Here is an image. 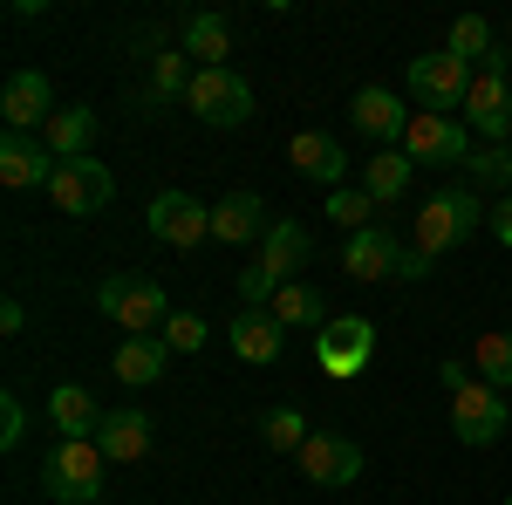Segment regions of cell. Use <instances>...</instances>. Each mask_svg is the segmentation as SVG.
Here are the masks:
<instances>
[{"label":"cell","mask_w":512,"mask_h":505,"mask_svg":"<svg viewBox=\"0 0 512 505\" xmlns=\"http://www.w3.org/2000/svg\"><path fill=\"white\" fill-rule=\"evenodd\" d=\"M103 451H96V437H62L55 451H48V465H41V492L62 505H89L103 499Z\"/></svg>","instance_id":"cell-2"},{"label":"cell","mask_w":512,"mask_h":505,"mask_svg":"<svg viewBox=\"0 0 512 505\" xmlns=\"http://www.w3.org/2000/svg\"><path fill=\"white\" fill-rule=\"evenodd\" d=\"M478 376L492 389L512 383V328H485V335H478Z\"/></svg>","instance_id":"cell-30"},{"label":"cell","mask_w":512,"mask_h":505,"mask_svg":"<svg viewBox=\"0 0 512 505\" xmlns=\"http://www.w3.org/2000/svg\"><path fill=\"white\" fill-rule=\"evenodd\" d=\"M472 62H458L451 48H431V55H417L410 62V96L431 110V117H451V110H465V96H472Z\"/></svg>","instance_id":"cell-5"},{"label":"cell","mask_w":512,"mask_h":505,"mask_svg":"<svg viewBox=\"0 0 512 505\" xmlns=\"http://www.w3.org/2000/svg\"><path fill=\"white\" fill-rule=\"evenodd\" d=\"M192 55H185V48H164V55H151V110H158V103H178V96H185V89H192Z\"/></svg>","instance_id":"cell-28"},{"label":"cell","mask_w":512,"mask_h":505,"mask_svg":"<svg viewBox=\"0 0 512 505\" xmlns=\"http://www.w3.org/2000/svg\"><path fill=\"white\" fill-rule=\"evenodd\" d=\"M0 117H7V130H48V117H55V89H48V76L41 69H14L7 76V89H0Z\"/></svg>","instance_id":"cell-13"},{"label":"cell","mask_w":512,"mask_h":505,"mask_svg":"<svg viewBox=\"0 0 512 505\" xmlns=\"http://www.w3.org/2000/svg\"><path fill=\"white\" fill-rule=\"evenodd\" d=\"M472 192L485 198V192H512V151L506 144H485V151H472Z\"/></svg>","instance_id":"cell-29"},{"label":"cell","mask_w":512,"mask_h":505,"mask_svg":"<svg viewBox=\"0 0 512 505\" xmlns=\"http://www.w3.org/2000/svg\"><path fill=\"white\" fill-rule=\"evenodd\" d=\"M164 349L171 355H198L205 349V321H198V314H171V321H164Z\"/></svg>","instance_id":"cell-34"},{"label":"cell","mask_w":512,"mask_h":505,"mask_svg":"<svg viewBox=\"0 0 512 505\" xmlns=\"http://www.w3.org/2000/svg\"><path fill=\"white\" fill-rule=\"evenodd\" d=\"M226 342H233L239 362H274V355L287 349V328H280L267 308H239L233 321H226Z\"/></svg>","instance_id":"cell-19"},{"label":"cell","mask_w":512,"mask_h":505,"mask_svg":"<svg viewBox=\"0 0 512 505\" xmlns=\"http://www.w3.org/2000/svg\"><path fill=\"white\" fill-rule=\"evenodd\" d=\"M287 164H294L301 178H315V185H328V192H342V171H349V157H342V144H335V137H321V130H301V137L287 144Z\"/></svg>","instance_id":"cell-22"},{"label":"cell","mask_w":512,"mask_h":505,"mask_svg":"<svg viewBox=\"0 0 512 505\" xmlns=\"http://www.w3.org/2000/svg\"><path fill=\"white\" fill-rule=\"evenodd\" d=\"M48 178H55V157H48V144L21 137V130H7V137H0V185H14V192L41 185V192H48Z\"/></svg>","instance_id":"cell-18"},{"label":"cell","mask_w":512,"mask_h":505,"mask_svg":"<svg viewBox=\"0 0 512 505\" xmlns=\"http://www.w3.org/2000/svg\"><path fill=\"white\" fill-rule=\"evenodd\" d=\"M41 144H48V157H55V164L89 157V144H96V110H89V103H76V110H55V117H48V130H41Z\"/></svg>","instance_id":"cell-24"},{"label":"cell","mask_w":512,"mask_h":505,"mask_svg":"<svg viewBox=\"0 0 512 505\" xmlns=\"http://www.w3.org/2000/svg\"><path fill=\"white\" fill-rule=\"evenodd\" d=\"M21 430H28V410H21V396L7 389V396H0V444L14 451V444H21Z\"/></svg>","instance_id":"cell-35"},{"label":"cell","mask_w":512,"mask_h":505,"mask_svg":"<svg viewBox=\"0 0 512 505\" xmlns=\"http://www.w3.org/2000/svg\"><path fill=\"white\" fill-rule=\"evenodd\" d=\"M48 417H55L62 437H96V424H103L96 396H89L82 383H55V389H48Z\"/></svg>","instance_id":"cell-25"},{"label":"cell","mask_w":512,"mask_h":505,"mask_svg":"<svg viewBox=\"0 0 512 505\" xmlns=\"http://www.w3.org/2000/svg\"><path fill=\"white\" fill-rule=\"evenodd\" d=\"M274 226V212L260 205V192H226L212 205V239H226V246H253V239H267Z\"/></svg>","instance_id":"cell-16"},{"label":"cell","mask_w":512,"mask_h":505,"mask_svg":"<svg viewBox=\"0 0 512 505\" xmlns=\"http://www.w3.org/2000/svg\"><path fill=\"white\" fill-rule=\"evenodd\" d=\"M308 260H315V233H308L301 219H274L267 239H260V267L287 287V280H301V273H308Z\"/></svg>","instance_id":"cell-14"},{"label":"cell","mask_w":512,"mask_h":505,"mask_svg":"<svg viewBox=\"0 0 512 505\" xmlns=\"http://www.w3.org/2000/svg\"><path fill=\"white\" fill-rule=\"evenodd\" d=\"M96 308L110 314L123 335H164V321H171V301H164V287L151 273H110V280H96Z\"/></svg>","instance_id":"cell-1"},{"label":"cell","mask_w":512,"mask_h":505,"mask_svg":"<svg viewBox=\"0 0 512 505\" xmlns=\"http://www.w3.org/2000/svg\"><path fill=\"white\" fill-rule=\"evenodd\" d=\"M96 451H103L110 465H137V458H151V417H144V410H103V424H96Z\"/></svg>","instance_id":"cell-17"},{"label":"cell","mask_w":512,"mask_h":505,"mask_svg":"<svg viewBox=\"0 0 512 505\" xmlns=\"http://www.w3.org/2000/svg\"><path fill=\"white\" fill-rule=\"evenodd\" d=\"M151 239L178 246V253H192V246L212 239V212H205L192 192H158V198H151Z\"/></svg>","instance_id":"cell-12"},{"label":"cell","mask_w":512,"mask_h":505,"mask_svg":"<svg viewBox=\"0 0 512 505\" xmlns=\"http://www.w3.org/2000/svg\"><path fill=\"white\" fill-rule=\"evenodd\" d=\"M437 383H444V389H451V396H458V389L472 383V376H465V362H444V369H437Z\"/></svg>","instance_id":"cell-39"},{"label":"cell","mask_w":512,"mask_h":505,"mask_svg":"<svg viewBox=\"0 0 512 505\" xmlns=\"http://www.w3.org/2000/svg\"><path fill=\"white\" fill-rule=\"evenodd\" d=\"M506 424H512V410L492 383H465L451 396V430H458V444H499Z\"/></svg>","instance_id":"cell-10"},{"label":"cell","mask_w":512,"mask_h":505,"mask_svg":"<svg viewBox=\"0 0 512 505\" xmlns=\"http://www.w3.org/2000/svg\"><path fill=\"white\" fill-rule=\"evenodd\" d=\"M260 437H267L274 451H301L315 430H308V417H301L294 403H280V410H267V417H260Z\"/></svg>","instance_id":"cell-31"},{"label":"cell","mask_w":512,"mask_h":505,"mask_svg":"<svg viewBox=\"0 0 512 505\" xmlns=\"http://www.w3.org/2000/svg\"><path fill=\"white\" fill-rule=\"evenodd\" d=\"M472 123L465 117H431V110H417L410 130H403V157L410 164H472Z\"/></svg>","instance_id":"cell-8"},{"label":"cell","mask_w":512,"mask_h":505,"mask_svg":"<svg viewBox=\"0 0 512 505\" xmlns=\"http://www.w3.org/2000/svg\"><path fill=\"white\" fill-rule=\"evenodd\" d=\"M349 123L362 130V137H383V144H403V130H410V110H403V96L396 89H355L349 103Z\"/></svg>","instance_id":"cell-15"},{"label":"cell","mask_w":512,"mask_h":505,"mask_svg":"<svg viewBox=\"0 0 512 505\" xmlns=\"http://www.w3.org/2000/svg\"><path fill=\"white\" fill-rule=\"evenodd\" d=\"M48 198L69 212V219H96L110 198H117V178H110V164H96L89 157H69V164H55V178H48Z\"/></svg>","instance_id":"cell-7"},{"label":"cell","mask_w":512,"mask_h":505,"mask_svg":"<svg viewBox=\"0 0 512 505\" xmlns=\"http://www.w3.org/2000/svg\"><path fill=\"white\" fill-rule=\"evenodd\" d=\"M396 260H403V246H396L383 226H362V233H349V246H342L349 280H396Z\"/></svg>","instance_id":"cell-20"},{"label":"cell","mask_w":512,"mask_h":505,"mask_svg":"<svg viewBox=\"0 0 512 505\" xmlns=\"http://www.w3.org/2000/svg\"><path fill=\"white\" fill-rule=\"evenodd\" d=\"M21 321H28L21 301H0V335H21Z\"/></svg>","instance_id":"cell-38"},{"label":"cell","mask_w":512,"mask_h":505,"mask_svg":"<svg viewBox=\"0 0 512 505\" xmlns=\"http://www.w3.org/2000/svg\"><path fill=\"white\" fill-rule=\"evenodd\" d=\"M362 192L376 198V205H396V198L410 192V157L403 151H376L362 164Z\"/></svg>","instance_id":"cell-27"},{"label":"cell","mask_w":512,"mask_h":505,"mask_svg":"<svg viewBox=\"0 0 512 505\" xmlns=\"http://www.w3.org/2000/svg\"><path fill=\"white\" fill-rule=\"evenodd\" d=\"M369 212H376V198L362 192V185H342V192H328V205H321V219H335V226H349V233H362L369 226Z\"/></svg>","instance_id":"cell-33"},{"label":"cell","mask_w":512,"mask_h":505,"mask_svg":"<svg viewBox=\"0 0 512 505\" xmlns=\"http://www.w3.org/2000/svg\"><path fill=\"white\" fill-rule=\"evenodd\" d=\"M178 48L192 55L198 69H226V55H233V28H226V14H185L178 21Z\"/></svg>","instance_id":"cell-21"},{"label":"cell","mask_w":512,"mask_h":505,"mask_svg":"<svg viewBox=\"0 0 512 505\" xmlns=\"http://www.w3.org/2000/svg\"><path fill=\"white\" fill-rule=\"evenodd\" d=\"M492 239H499V246H512V192L499 198V212H492Z\"/></svg>","instance_id":"cell-37"},{"label":"cell","mask_w":512,"mask_h":505,"mask_svg":"<svg viewBox=\"0 0 512 505\" xmlns=\"http://www.w3.org/2000/svg\"><path fill=\"white\" fill-rule=\"evenodd\" d=\"M294 465L308 471L315 485H355L369 458H362V444H355V437H342V430H315V437L294 451Z\"/></svg>","instance_id":"cell-11"},{"label":"cell","mask_w":512,"mask_h":505,"mask_svg":"<svg viewBox=\"0 0 512 505\" xmlns=\"http://www.w3.org/2000/svg\"><path fill=\"white\" fill-rule=\"evenodd\" d=\"M444 48H451L458 62L492 55V21H485V14H458V21H451V35H444Z\"/></svg>","instance_id":"cell-32"},{"label":"cell","mask_w":512,"mask_h":505,"mask_svg":"<svg viewBox=\"0 0 512 505\" xmlns=\"http://www.w3.org/2000/svg\"><path fill=\"white\" fill-rule=\"evenodd\" d=\"M506 505H512V499H506Z\"/></svg>","instance_id":"cell-40"},{"label":"cell","mask_w":512,"mask_h":505,"mask_svg":"<svg viewBox=\"0 0 512 505\" xmlns=\"http://www.w3.org/2000/svg\"><path fill=\"white\" fill-rule=\"evenodd\" d=\"M280 321V328H328V301H321L308 280H287L274 294V308H267Z\"/></svg>","instance_id":"cell-26"},{"label":"cell","mask_w":512,"mask_h":505,"mask_svg":"<svg viewBox=\"0 0 512 505\" xmlns=\"http://www.w3.org/2000/svg\"><path fill=\"white\" fill-rule=\"evenodd\" d=\"M369 355H376V328H369L362 314H335V321L315 335V362L328 369V376H362Z\"/></svg>","instance_id":"cell-9"},{"label":"cell","mask_w":512,"mask_h":505,"mask_svg":"<svg viewBox=\"0 0 512 505\" xmlns=\"http://www.w3.org/2000/svg\"><path fill=\"white\" fill-rule=\"evenodd\" d=\"M185 110L205 117L212 130H233V123L253 117V82L239 76V69H198L192 89H185Z\"/></svg>","instance_id":"cell-6"},{"label":"cell","mask_w":512,"mask_h":505,"mask_svg":"<svg viewBox=\"0 0 512 505\" xmlns=\"http://www.w3.org/2000/svg\"><path fill=\"white\" fill-rule=\"evenodd\" d=\"M465 123H472V137H485V144H506V137H512V82H506V48H492V55L478 62L472 96H465Z\"/></svg>","instance_id":"cell-4"},{"label":"cell","mask_w":512,"mask_h":505,"mask_svg":"<svg viewBox=\"0 0 512 505\" xmlns=\"http://www.w3.org/2000/svg\"><path fill=\"white\" fill-rule=\"evenodd\" d=\"M478 219H485V205H478L472 185H451V192L424 198V212H417V253H451V246H465L478 233Z\"/></svg>","instance_id":"cell-3"},{"label":"cell","mask_w":512,"mask_h":505,"mask_svg":"<svg viewBox=\"0 0 512 505\" xmlns=\"http://www.w3.org/2000/svg\"><path fill=\"white\" fill-rule=\"evenodd\" d=\"M424 273H431V253L403 246V260H396V280H424Z\"/></svg>","instance_id":"cell-36"},{"label":"cell","mask_w":512,"mask_h":505,"mask_svg":"<svg viewBox=\"0 0 512 505\" xmlns=\"http://www.w3.org/2000/svg\"><path fill=\"white\" fill-rule=\"evenodd\" d=\"M164 362H171V349H164V335H123L117 342V383L123 389H151L164 376Z\"/></svg>","instance_id":"cell-23"}]
</instances>
